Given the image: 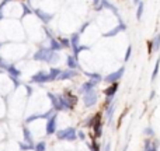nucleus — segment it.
<instances>
[{
    "instance_id": "nucleus-1",
    "label": "nucleus",
    "mask_w": 160,
    "mask_h": 151,
    "mask_svg": "<svg viewBox=\"0 0 160 151\" xmlns=\"http://www.w3.org/2000/svg\"><path fill=\"white\" fill-rule=\"evenodd\" d=\"M35 60H44V62H58V56L53 55V52L48 49H41L35 53Z\"/></svg>"
},
{
    "instance_id": "nucleus-2",
    "label": "nucleus",
    "mask_w": 160,
    "mask_h": 151,
    "mask_svg": "<svg viewBox=\"0 0 160 151\" xmlns=\"http://www.w3.org/2000/svg\"><path fill=\"white\" fill-rule=\"evenodd\" d=\"M56 136H58L59 140L73 141V140H76V130L73 129V127H68V129H65V130H59V132L56 133Z\"/></svg>"
},
{
    "instance_id": "nucleus-3",
    "label": "nucleus",
    "mask_w": 160,
    "mask_h": 151,
    "mask_svg": "<svg viewBox=\"0 0 160 151\" xmlns=\"http://www.w3.org/2000/svg\"><path fill=\"white\" fill-rule=\"evenodd\" d=\"M59 98H61V104H62V106H63V109H72L73 105L78 101L76 97L70 95V94H65V95L59 97Z\"/></svg>"
},
{
    "instance_id": "nucleus-4",
    "label": "nucleus",
    "mask_w": 160,
    "mask_h": 151,
    "mask_svg": "<svg viewBox=\"0 0 160 151\" xmlns=\"http://www.w3.org/2000/svg\"><path fill=\"white\" fill-rule=\"evenodd\" d=\"M83 101H84V105L86 106H93V105H96L97 102V94L94 90L88 91V92L84 94V97H83Z\"/></svg>"
},
{
    "instance_id": "nucleus-5",
    "label": "nucleus",
    "mask_w": 160,
    "mask_h": 151,
    "mask_svg": "<svg viewBox=\"0 0 160 151\" xmlns=\"http://www.w3.org/2000/svg\"><path fill=\"white\" fill-rule=\"evenodd\" d=\"M124 72H125V69H124V67H121V69L117 70L115 73H111V74H108L104 80H105L107 83H111V84H114V83H117L122 76H124Z\"/></svg>"
},
{
    "instance_id": "nucleus-6",
    "label": "nucleus",
    "mask_w": 160,
    "mask_h": 151,
    "mask_svg": "<svg viewBox=\"0 0 160 151\" xmlns=\"http://www.w3.org/2000/svg\"><path fill=\"white\" fill-rule=\"evenodd\" d=\"M56 132V115L51 116L49 120H48V125H47V133L48 134H53Z\"/></svg>"
},
{
    "instance_id": "nucleus-7",
    "label": "nucleus",
    "mask_w": 160,
    "mask_h": 151,
    "mask_svg": "<svg viewBox=\"0 0 160 151\" xmlns=\"http://www.w3.org/2000/svg\"><path fill=\"white\" fill-rule=\"evenodd\" d=\"M49 80H51L49 74H45L44 72L37 73V74L32 77V81L34 83H47V81H49Z\"/></svg>"
},
{
    "instance_id": "nucleus-8",
    "label": "nucleus",
    "mask_w": 160,
    "mask_h": 151,
    "mask_svg": "<svg viewBox=\"0 0 160 151\" xmlns=\"http://www.w3.org/2000/svg\"><path fill=\"white\" fill-rule=\"evenodd\" d=\"M98 83V80H90V81H87V83H84V84L82 85V88H80V92H83V94H86V92H88V91H91L93 90V87Z\"/></svg>"
},
{
    "instance_id": "nucleus-9",
    "label": "nucleus",
    "mask_w": 160,
    "mask_h": 151,
    "mask_svg": "<svg viewBox=\"0 0 160 151\" xmlns=\"http://www.w3.org/2000/svg\"><path fill=\"white\" fill-rule=\"evenodd\" d=\"M48 97L51 98V101H52V104H53V106H55L56 111H62V109H63V106H62V104H61V98H59V97L53 95V94H48Z\"/></svg>"
},
{
    "instance_id": "nucleus-10",
    "label": "nucleus",
    "mask_w": 160,
    "mask_h": 151,
    "mask_svg": "<svg viewBox=\"0 0 160 151\" xmlns=\"http://www.w3.org/2000/svg\"><path fill=\"white\" fill-rule=\"evenodd\" d=\"M117 90H118V83H114L110 88H107V90H105V95H107V97H114V94L117 92Z\"/></svg>"
},
{
    "instance_id": "nucleus-11",
    "label": "nucleus",
    "mask_w": 160,
    "mask_h": 151,
    "mask_svg": "<svg viewBox=\"0 0 160 151\" xmlns=\"http://www.w3.org/2000/svg\"><path fill=\"white\" fill-rule=\"evenodd\" d=\"M76 74V72H73V70H66V72H61V74H59L58 78L61 80H65V78H72L73 76Z\"/></svg>"
},
{
    "instance_id": "nucleus-12",
    "label": "nucleus",
    "mask_w": 160,
    "mask_h": 151,
    "mask_svg": "<svg viewBox=\"0 0 160 151\" xmlns=\"http://www.w3.org/2000/svg\"><path fill=\"white\" fill-rule=\"evenodd\" d=\"M160 49V34H158V35L155 36V39L152 41V50H159Z\"/></svg>"
},
{
    "instance_id": "nucleus-13",
    "label": "nucleus",
    "mask_w": 160,
    "mask_h": 151,
    "mask_svg": "<svg viewBox=\"0 0 160 151\" xmlns=\"http://www.w3.org/2000/svg\"><path fill=\"white\" fill-rule=\"evenodd\" d=\"M24 137H25V141H27L28 144H32V136H31V133H30V130L27 129V127H24Z\"/></svg>"
},
{
    "instance_id": "nucleus-14",
    "label": "nucleus",
    "mask_w": 160,
    "mask_h": 151,
    "mask_svg": "<svg viewBox=\"0 0 160 151\" xmlns=\"http://www.w3.org/2000/svg\"><path fill=\"white\" fill-rule=\"evenodd\" d=\"M159 67H160V59H158V62H156V64H155V70H153V73H152V81H155L156 77L159 74Z\"/></svg>"
},
{
    "instance_id": "nucleus-15",
    "label": "nucleus",
    "mask_w": 160,
    "mask_h": 151,
    "mask_svg": "<svg viewBox=\"0 0 160 151\" xmlns=\"http://www.w3.org/2000/svg\"><path fill=\"white\" fill-rule=\"evenodd\" d=\"M142 14H143V3H139L138 4V11H136V17H138V20L142 18Z\"/></svg>"
},
{
    "instance_id": "nucleus-16",
    "label": "nucleus",
    "mask_w": 160,
    "mask_h": 151,
    "mask_svg": "<svg viewBox=\"0 0 160 151\" xmlns=\"http://www.w3.org/2000/svg\"><path fill=\"white\" fill-rule=\"evenodd\" d=\"M59 74H61V70H58V69H52V70H51L49 77H51V80H55V78H58V77H59Z\"/></svg>"
},
{
    "instance_id": "nucleus-17",
    "label": "nucleus",
    "mask_w": 160,
    "mask_h": 151,
    "mask_svg": "<svg viewBox=\"0 0 160 151\" xmlns=\"http://www.w3.org/2000/svg\"><path fill=\"white\" fill-rule=\"evenodd\" d=\"M143 133L146 136H149V137H155V130H153L152 127H146V129L143 130Z\"/></svg>"
},
{
    "instance_id": "nucleus-18",
    "label": "nucleus",
    "mask_w": 160,
    "mask_h": 151,
    "mask_svg": "<svg viewBox=\"0 0 160 151\" xmlns=\"http://www.w3.org/2000/svg\"><path fill=\"white\" fill-rule=\"evenodd\" d=\"M7 69H8V73H10V74H11V76H14V77L20 76V72H18V70H16V69H14V67L8 66V67H7Z\"/></svg>"
},
{
    "instance_id": "nucleus-19",
    "label": "nucleus",
    "mask_w": 160,
    "mask_h": 151,
    "mask_svg": "<svg viewBox=\"0 0 160 151\" xmlns=\"http://www.w3.org/2000/svg\"><path fill=\"white\" fill-rule=\"evenodd\" d=\"M114 111H115V105H111V108H108V112H107V118L110 119H112V113H114Z\"/></svg>"
},
{
    "instance_id": "nucleus-20",
    "label": "nucleus",
    "mask_w": 160,
    "mask_h": 151,
    "mask_svg": "<svg viewBox=\"0 0 160 151\" xmlns=\"http://www.w3.org/2000/svg\"><path fill=\"white\" fill-rule=\"evenodd\" d=\"M68 63H69V66L72 67V69H76V67H79L78 66V62H75V59H73L72 56L69 58V62H68Z\"/></svg>"
},
{
    "instance_id": "nucleus-21",
    "label": "nucleus",
    "mask_w": 160,
    "mask_h": 151,
    "mask_svg": "<svg viewBox=\"0 0 160 151\" xmlns=\"http://www.w3.org/2000/svg\"><path fill=\"white\" fill-rule=\"evenodd\" d=\"M35 151H45V143L44 141H41V143H38L35 146Z\"/></svg>"
},
{
    "instance_id": "nucleus-22",
    "label": "nucleus",
    "mask_w": 160,
    "mask_h": 151,
    "mask_svg": "<svg viewBox=\"0 0 160 151\" xmlns=\"http://www.w3.org/2000/svg\"><path fill=\"white\" fill-rule=\"evenodd\" d=\"M20 149H22V150L32 149V144H24V143H21V144H20Z\"/></svg>"
},
{
    "instance_id": "nucleus-23",
    "label": "nucleus",
    "mask_w": 160,
    "mask_h": 151,
    "mask_svg": "<svg viewBox=\"0 0 160 151\" xmlns=\"http://www.w3.org/2000/svg\"><path fill=\"white\" fill-rule=\"evenodd\" d=\"M52 48H55V50H59L61 49V45H59L55 39H52Z\"/></svg>"
},
{
    "instance_id": "nucleus-24",
    "label": "nucleus",
    "mask_w": 160,
    "mask_h": 151,
    "mask_svg": "<svg viewBox=\"0 0 160 151\" xmlns=\"http://www.w3.org/2000/svg\"><path fill=\"white\" fill-rule=\"evenodd\" d=\"M72 42H73V45H75V48H76V45H78V42H79V35H73L72 36Z\"/></svg>"
},
{
    "instance_id": "nucleus-25",
    "label": "nucleus",
    "mask_w": 160,
    "mask_h": 151,
    "mask_svg": "<svg viewBox=\"0 0 160 151\" xmlns=\"http://www.w3.org/2000/svg\"><path fill=\"white\" fill-rule=\"evenodd\" d=\"M131 50H132V48H128V50H127V55H125V60H128L129 59V56H131Z\"/></svg>"
},
{
    "instance_id": "nucleus-26",
    "label": "nucleus",
    "mask_w": 160,
    "mask_h": 151,
    "mask_svg": "<svg viewBox=\"0 0 160 151\" xmlns=\"http://www.w3.org/2000/svg\"><path fill=\"white\" fill-rule=\"evenodd\" d=\"M98 150H100V149H98V146H97L96 143H94L93 146H91V151H98Z\"/></svg>"
},
{
    "instance_id": "nucleus-27",
    "label": "nucleus",
    "mask_w": 160,
    "mask_h": 151,
    "mask_svg": "<svg viewBox=\"0 0 160 151\" xmlns=\"http://www.w3.org/2000/svg\"><path fill=\"white\" fill-rule=\"evenodd\" d=\"M155 95H156V92H155V91H152V92H150V97H149V99H153V98H155Z\"/></svg>"
},
{
    "instance_id": "nucleus-28",
    "label": "nucleus",
    "mask_w": 160,
    "mask_h": 151,
    "mask_svg": "<svg viewBox=\"0 0 160 151\" xmlns=\"http://www.w3.org/2000/svg\"><path fill=\"white\" fill-rule=\"evenodd\" d=\"M110 149H111V144L107 143V146H105V151H110Z\"/></svg>"
},
{
    "instance_id": "nucleus-29",
    "label": "nucleus",
    "mask_w": 160,
    "mask_h": 151,
    "mask_svg": "<svg viewBox=\"0 0 160 151\" xmlns=\"http://www.w3.org/2000/svg\"><path fill=\"white\" fill-rule=\"evenodd\" d=\"M79 137H80V139H84V133H83V132H79Z\"/></svg>"
},
{
    "instance_id": "nucleus-30",
    "label": "nucleus",
    "mask_w": 160,
    "mask_h": 151,
    "mask_svg": "<svg viewBox=\"0 0 160 151\" xmlns=\"http://www.w3.org/2000/svg\"><path fill=\"white\" fill-rule=\"evenodd\" d=\"M133 2H135V3H138V4H139V3H141V0H133Z\"/></svg>"
}]
</instances>
